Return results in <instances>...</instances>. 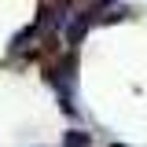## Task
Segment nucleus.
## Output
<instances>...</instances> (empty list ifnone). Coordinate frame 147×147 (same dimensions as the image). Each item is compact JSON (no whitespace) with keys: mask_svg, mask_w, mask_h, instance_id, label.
Instances as JSON below:
<instances>
[{"mask_svg":"<svg viewBox=\"0 0 147 147\" xmlns=\"http://www.w3.org/2000/svg\"><path fill=\"white\" fill-rule=\"evenodd\" d=\"M48 81H52V88H55V96H59L63 110H66V114H77V107H74V85H77V52H74V48L63 55V59H59V66L48 74Z\"/></svg>","mask_w":147,"mask_h":147,"instance_id":"obj_1","label":"nucleus"},{"mask_svg":"<svg viewBox=\"0 0 147 147\" xmlns=\"http://www.w3.org/2000/svg\"><path fill=\"white\" fill-rule=\"evenodd\" d=\"M88 132H81V129H70L66 136H63V147H88Z\"/></svg>","mask_w":147,"mask_h":147,"instance_id":"obj_2","label":"nucleus"}]
</instances>
